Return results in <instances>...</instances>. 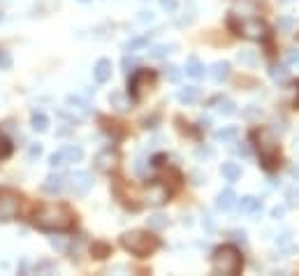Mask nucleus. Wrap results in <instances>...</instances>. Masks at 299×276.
<instances>
[{
  "instance_id": "f257e3e1",
  "label": "nucleus",
  "mask_w": 299,
  "mask_h": 276,
  "mask_svg": "<svg viewBox=\"0 0 299 276\" xmlns=\"http://www.w3.org/2000/svg\"><path fill=\"white\" fill-rule=\"evenodd\" d=\"M33 225L44 232H67L74 227V214L65 205H40L33 214Z\"/></svg>"
},
{
  "instance_id": "f03ea898",
  "label": "nucleus",
  "mask_w": 299,
  "mask_h": 276,
  "mask_svg": "<svg viewBox=\"0 0 299 276\" xmlns=\"http://www.w3.org/2000/svg\"><path fill=\"white\" fill-rule=\"evenodd\" d=\"M250 139H253L255 151H257V155H260L262 170H267V172L278 170V165H281V146H278V139L274 137L272 130L257 128V130L250 133Z\"/></svg>"
},
{
  "instance_id": "7ed1b4c3",
  "label": "nucleus",
  "mask_w": 299,
  "mask_h": 276,
  "mask_svg": "<svg viewBox=\"0 0 299 276\" xmlns=\"http://www.w3.org/2000/svg\"><path fill=\"white\" fill-rule=\"evenodd\" d=\"M121 246L135 258H148L160 249V239L148 230H130L121 234Z\"/></svg>"
},
{
  "instance_id": "20e7f679",
  "label": "nucleus",
  "mask_w": 299,
  "mask_h": 276,
  "mask_svg": "<svg viewBox=\"0 0 299 276\" xmlns=\"http://www.w3.org/2000/svg\"><path fill=\"white\" fill-rule=\"evenodd\" d=\"M244 269V255L237 246L225 244L218 246L211 255V271L213 274H225V276H237Z\"/></svg>"
},
{
  "instance_id": "39448f33",
  "label": "nucleus",
  "mask_w": 299,
  "mask_h": 276,
  "mask_svg": "<svg viewBox=\"0 0 299 276\" xmlns=\"http://www.w3.org/2000/svg\"><path fill=\"white\" fill-rule=\"evenodd\" d=\"M228 26L234 30V35H241L246 40H255V42L267 40V33H269V28L260 19H241V21H237V17H234L232 12H230Z\"/></svg>"
},
{
  "instance_id": "423d86ee",
  "label": "nucleus",
  "mask_w": 299,
  "mask_h": 276,
  "mask_svg": "<svg viewBox=\"0 0 299 276\" xmlns=\"http://www.w3.org/2000/svg\"><path fill=\"white\" fill-rule=\"evenodd\" d=\"M156 79H158V74L153 70H137L130 77V82H128V95H130L135 102H139V100L156 86Z\"/></svg>"
},
{
  "instance_id": "0eeeda50",
  "label": "nucleus",
  "mask_w": 299,
  "mask_h": 276,
  "mask_svg": "<svg viewBox=\"0 0 299 276\" xmlns=\"http://www.w3.org/2000/svg\"><path fill=\"white\" fill-rule=\"evenodd\" d=\"M21 211V195L12 188H0V223L14 221Z\"/></svg>"
},
{
  "instance_id": "6e6552de",
  "label": "nucleus",
  "mask_w": 299,
  "mask_h": 276,
  "mask_svg": "<svg viewBox=\"0 0 299 276\" xmlns=\"http://www.w3.org/2000/svg\"><path fill=\"white\" fill-rule=\"evenodd\" d=\"M172 188H167V183H163V179H156L153 183H148V190H146V202L148 205H165L169 198H172Z\"/></svg>"
},
{
  "instance_id": "1a4fd4ad",
  "label": "nucleus",
  "mask_w": 299,
  "mask_h": 276,
  "mask_svg": "<svg viewBox=\"0 0 299 276\" xmlns=\"http://www.w3.org/2000/svg\"><path fill=\"white\" fill-rule=\"evenodd\" d=\"M70 186H72V193L79 195V198H84V195H88V190L93 188V177L88 174V172H84V170L72 172Z\"/></svg>"
},
{
  "instance_id": "9d476101",
  "label": "nucleus",
  "mask_w": 299,
  "mask_h": 276,
  "mask_svg": "<svg viewBox=\"0 0 299 276\" xmlns=\"http://www.w3.org/2000/svg\"><path fill=\"white\" fill-rule=\"evenodd\" d=\"M95 167L100 172H114L119 167V151L116 149H104L95 155Z\"/></svg>"
},
{
  "instance_id": "9b49d317",
  "label": "nucleus",
  "mask_w": 299,
  "mask_h": 276,
  "mask_svg": "<svg viewBox=\"0 0 299 276\" xmlns=\"http://www.w3.org/2000/svg\"><path fill=\"white\" fill-rule=\"evenodd\" d=\"M42 190L49 195H60L65 190V179L58 177V174H49V177L42 181Z\"/></svg>"
},
{
  "instance_id": "f8f14e48",
  "label": "nucleus",
  "mask_w": 299,
  "mask_h": 276,
  "mask_svg": "<svg viewBox=\"0 0 299 276\" xmlns=\"http://www.w3.org/2000/svg\"><path fill=\"white\" fill-rule=\"evenodd\" d=\"M93 77H95L98 84H107L111 79V61L109 58H100L95 63V67H93Z\"/></svg>"
},
{
  "instance_id": "ddd939ff",
  "label": "nucleus",
  "mask_w": 299,
  "mask_h": 276,
  "mask_svg": "<svg viewBox=\"0 0 299 276\" xmlns=\"http://www.w3.org/2000/svg\"><path fill=\"white\" fill-rule=\"evenodd\" d=\"M234 205H237V195H234L232 188H225L223 193H218V198H216V209L218 211H230Z\"/></svg>"
},
{
  "instance_id": "4468645a",
  "label": "nucleus",
  "mask_w": 299,
  "mask_h": 276,
  "mask_svg": "<svg viewBox=\"0 0 299 276\" xmlns=\"http://www.w3.org/2000/svg\"><path fill=\"white\" fill-rule=\"evenodd\" d=\"M230 63L228 61H216L211 65V77H213V82H218V84H223V82H228L230 79Z\"/></svg>"
},
{
  "instance_id": "2eb2a0df",
  "label": "nucleus",
  "mask_w": 299,
  "mask_h": 276,
  "mask_svg": "<svg viewBox=\"0 0 299 276\" xmlns=\"http://www.w3.org/2000/svg\"><path fill=\"white\" fill-rule=\"evenodd\" d=\"M185 74L193 77V79L204 77V65H202V61L197 58V56H191V58H188V63H185Z\"/></svg>"
},
{
  "instance_id": "dca6fc26",
  "label": "nucleus",
  "mask_w": 299,
  "mask_h": 276,
  "mask_svg": "<svg viewBox=\"0 0 299 276\" xmlns=\"http://www.w3.org/2000/svg\"><path fill=\"white\" fill-rule=\"evenodd\" d=\"M239 209L244 211V214H262V202L255 198H250V195H246V198H241L239 202Z\"/></svg>"
},
{
  "instance_id": "f3484780",
  "label": "nucleus",
  "mask_w": 299,
  "mask_h": 276,
  "mask_svg": "<svg viewBox=\"0 0 299 276\" xmlns=\"http://www.w3.org/2000/svg\"><path fill=\"white\" fill-rule=\"evenodd\" d=\"M220 174L225 177V181L234 183L241 179V167L237 165V163H223V167H220Z\"/></svg>"
},
{
  "instance_id": "a211bd4d",
  "label": "nucleus",
  "mask_w": 299,
  "mask_h": 276,
  "mask_svg": "<svg viewBox=\"0 0 299 276\" xmlns=\"http://www.w3.org/2000/svg\"><path fill=\"white\" fill-rule=\"evenodd\" d=\"M176 98H179V102H183V105H193V102L200 98V89H197V86H183V89H179Z\"/></svg>"
},
{
  "instance_id": "6ab92c4d",
  "label": "nucleus",
  "mask_w": 299,
  "mask_h": 276,
  "mask_svg": "<svg viewBox=\"0 0 299 276\" xmlns=\"http://www.w3.org/2000/svg\"><path fill=\"white\" fill-rule=\"evenodd\" d=\"M237 137H239V128L237 126H225V128H220V130H216V139L223 144L234 142Z\"/></svg>"
},
{
  "instance_id": "aec40b11",
  "label": "nucleus",
  "mask_w": 299,
  "mask_h": 276,
  "mask_svg": "<svg viewBox=\"0 0 299 276\" xmlns=\"http://www.w3.org/2000/svg\"><path fill=\"white\" fill-rule=\"evenodd\" d=\"M60 153H63L65 163H79L84 158V151L79 149V146H74V144H67V146H63V149H60Z\"/></svg>"
},
{
  "instance_id": "412c9836",
  "label": "nucleus",
  "mask_w": 299,
  "mask_h": 276,
  "mask_svg": "<svg viewBox=\"0 0 299 276\" xmlns=\"http://www.w3.org/2000/svg\"><path fill=\"white\" fill-rule=\"evenodd\" d=\"M30 126H33L35 133H47V130H49V119H47L42 111H33V116H30Z\"/></svg>"
},
{
  "instance_id": "4be33fe9",
  "label": "nucleus",
  "mask_w": 299,
  "mask_h": 276,
  "mask_svg": "<svg viewBox=\"0 0 299 276\" xmlns=\"http://www.w3.org/2000/svg\"><path fill=\"white\" fill-rule=\"evenodd\" d=\"M211 102L213 105H218V111H220L223 116H232L234 111H237V105H234L230 98H213Z\"/></svg>"
},
{
  "instance_id": "5701e85b",
  "label": "nucleus",
  "mask_w": 299,
  "mask_h": 276,
  "mask_svg": "<svg viewBox=\"0 0 299 276\" xmlns=\"http://www.w3.org/2000/svg\"><path fill=\"white\" fill-rule=\"evenodd\" d=\"M91 255H93L95 260H104L107 255H111V246H109L107 242H93Z\"/></svg>"
},
{
  "instance_id": "b1692460",
  "label": "nucleus",
  "mask_w": 299,
  "mask_h": 276,
  "mask_svg": "<svg viewBox=\"0 0 299 276\" xmlns=\"http://www.w3.org/2000/svg\"><path fill=\"white\" fill-rule=\"evenodd\" d=\"M65 102H67V107H70V109H79L82 114H88V111H91V105H88L84 98H79V95H67Z\"/></svg>"
},
{
  "instance_id": "393cba45",
  "label": "nucleus",
  "mask_w": 299,
  "mask_h": 276,
  "mask_svg": "<svg viewBox=\"0 0 299 276\" xmlns=\"http://www.w3.org/2000/svg\"><path fill=\"white\" fill-rule=\"evenodd\" d=\"M151 35H153V33L141 35V37H132L130 42H125V45H123V49H125V51H139V49H144V47L148 45V40H151Z\"/></svg>"
},
{
  "instance_id": "a878e982",
  "label": "nucleus",
  "mask_w": 299,
  "mask_h": 276,
  "mask_svg": "<svg viewBox=\"0 0 299 276\" xmlns=\"http://www.w3.org/2000/svg\"><path fill=\"white\" fill-rule=\"evenodd\" d=\"M109 102H111V105H114L119 111L130 109V100L125 98L123 93H111V95H109Z\"/></svg>"
},
{
  "instance_id": "bb28decb",
  "label": "nucleus",
  "mask_w": 299,
  "mask_h": 276,
  "mask_svg": "<svg viewBox=\"0 0 299 276\" xmlns=\"http://www.w3.org/2000/svg\"><path fill=\"white\" fill-rule=\"evenodd\" d=\"M269 74H272L274 82L283 84V82H288V70H285V65H278V63H274L272 67H269Z\"/></svg>"
},
{
  "instance_id": "cd10ccee",
  "label": "nucleus",
  "mask_w": 299,
  "mask_h": 276,
  "mask_svg": "<svg viewBox=\"0 0 299 276\" xmlns=\"http://www.w3.org/2000/svg\"><path fill=\"white\" fill-rule=\"evenodd\" d=\"M174 49H176V45H156L148 51V56H151V58H165V56L172 54Z\"/></svg>"
},
{
  "instance_id": "c85d7f7f",
  "label": "nucleus",
  "mask_w": 299,
  "mask_h": 276,
  "mask_svg": "<svg viewBox=\"0 0 299 276\" xmlns=\"http://www.w3.org/2000/svg\"><path fill=\"white\" fill-rule=\"evenodd\" d=\"M102 121V128L107 130V133H111V135H116V137H121V135L125 133L123 128H119L121 123H116V121H109V119H100Z\"/></svg>"
},
{
  "instance_id": "c756f323",
  "label": "nucleus",
  "mask_w": 299,
  "mask_h": 276,
  "mask_svg": "<svg viewBox=\"0 0 299 276\" xmlns=\"http://www.w3.org/2000/svg\"><path fill=\"white\" fill-rule=\"evenodd\" d=\"M10 155H12V142L0 133V161H5V158H10Z\"/></svg>"
},
{
  "instance_id": "7c9ffc66",
  "label": "nucleus",
  "mask_w": 299,
  "mask_h": 276,
  "mask_svg": "<svg viewBox=\"0 0 299 276\" xmlns=\"http://www.w3.org/2000/svg\"><path fill=\"white\" fill-rule=\"evenodd\" d=\"M12 65H14V58H12V54L7 49H3V47H0V70H10Z\"/></svg>"
},
{
  "instance_id": "2f4dec72",
  "label": "nucleus",
  "mask_w": 299,
  "mask_h": 276,
  "mask_svg": "<svg viewBox=\"0 0 299 276\" xmlns=\"http://www.w3.org/2000/svg\"><path fill=\"white\" fill-rule=\"evenodd\" d=\"M167 225V218H165L163 214H153L148 216V227H153V230H160V227Z\"/></svg>"
},
{
  "instance_id": "473e14b6",
  "label": "nucleus",
  "mask_w": 299,
  "mask_h": 276,
  "mask_svg": "<svg viewBox=\"0 0 299 276\" xmlns=\"http://www.w3.org/2000/svg\"><path fill=\"white\" fill-rule=\"evenodd\" d=\"M276 246H281V249H290V246H292V234H290V232L278 234V237H276Z\"/></svg>"
},
{
  "instance_id": "72a5a7b5",
  "label": "nucleus",
  "mask_w": 299,
  "mask_h": 276,
  "mask_svg": "<svg viewBox=\"0 0 299 276\" xmlns=\"http://www.w3.org/2000/svg\"><path fill=\"white\" fill-rule=\"evenodd\" d=\"M63 165H65V158H63V153H60V151H56V153L49 155V167H51V170L63 167Z\"/></svg>"
},
{
  "instance_id": "f704fd0d",
  "label": "nucleus",
  "mask_w": 299,
  "mask_h": 276,
  "mask_svg": "<svg viewBox=\"0 0 299 276\" xmlns=\"http://www.w3.org/2000/svg\"><path fill=\"white\" fill-rule=\"evenodd\" d=\"M292 26H294V21L290 17L278 19V30H281V33H292Z\"/></svg>"
},
{
  "instance_id": "c9c22d12",
  "label": "nucleus",
  "mask_w": 299,
  "mask_h": 276,
  "mask_svg": "<svg viewBox=\"0 0 299 276\" xmlns=\"http://www.w3.org/2000/svg\"><path fill=\"white\" fill-rule=\"evenodd\" d=\"M163 74L169 79V82H179V77H181V74H179V67H176V65H167V67H163Z\"/></svg>"
},
{
  "instance_id": "e433bc0d",
  "label": "nucleus",
  "mask_w": 299,
  "mask_h": 276,
  "mask_svg": "<svg viewBox=\"0 0 299 276\" xmlns=\"http://www.w3.org/2000/svg\"><path fill=\"white\" fill-rule=\"evenodd\" d=\"M160 7H163L167 14H174L179 10V0H160Z\"/></svg>"
},
{
  "instance_id": "4c0bfd02",
  "label": "nucleus",
  "mask_w": 299,
  "mask_h": 276,
  "mask_svg": "<svg viewBox=\"0 0 299 276\" xmlns=\"http://www.w3.org/2000/svg\"><path fill=\"white\" fill-rule=\"evenodd\" d=\"M197 161H209V158H213V149H209V146H200V149L195 151Z\"/></svg>"
},
{
  "instance_id": "58836bf2",
  "label": "nucleus",
  "mask_w": 299,
  "mask_h": 276,
  "mask_svg": "<svg viewBox=\"0 0 299 276\" xmlns=\"http://www.w3.org/2000/svg\"><path fill=\"white\" fill-rule=\"evenodd\" d=\"M40 155H42V144H33V146L28 149V158L35 161V158H40Z\"/></svg>"
},
{
  "instance_id": "ea45409f",
  "label": "nucleus",
  "mask_w": 299,
  "mask_h": 276,
  "mask_svg": "<svg viewBox=\"0 0 299 276\" xmlns=\"http://www.w3.org/2000/svg\"><path fill=\"white\" fill-rule=\"evenodd\" d=\"M292 109H299V79L292 84Z\"/></svg>"
},
{
  "instance_id": "a19ab883",
  "label": "nucleus",
  "mask_w": 299,
  "mask_h": 276,
  "mask_svg": "<svg viewBox=\"0 0 299 276\" xmlns=\"http://www.w3.org/2000/svg\"><path fill=\"white\" fill-rule=\"evenodd\" d=\"M288 65H299V49L288 51Z\"/></svg>"
},
{
  "instance_id": "79ce46f5",
  "label": "nucleus",
  "mask_w": 299,
  "mask_h": 276,
  "mask_svg": "<svg viewBox=\"0 0 299 276\" xmlns=\"http://www.w3.org/2000/svg\"><path fill=\"white\" fill-rule=\"evenodd\" d=\"M299 202V188H290L288 190V205H297Z\"/></svg>"
},
{
  "instance_id": "37998d69",
  "label": "nucleus",
  "mask_w": 299,
  "mask_h": 276,
  "mask_svg": "<svg viewBox=\"0 0 299 276\" xmlns=\"http://www.w3.org/2000/svg\"><path fill=\"white\" fill-rule=\"evenodd\" d=\"M283 214H285V207H274L272 209V218H276V221L283 218Z\"/></svg>"
},
{
  "instance_id": "c03bdc74",
  "label": "nucleus",
  "mask_w": 299,
  "mask_h": 276,
  "mask_svg": "<svg viewBox=\"0 0 299 276\" xmlns=\"http://www.w3.org/2000/svg\"><path fill=\"white\" fill-rule=\"evenodd\" d=\"M239 61H244V63H255V56H253V54H246V51H241V54H239Z\"/></svg>"
},
{
  "instance_id": "a18cd8bd",
  "label": "nucleus",
  "mask_w": 299,
  "mask_h": 276,
  "mask_svg": "<svg viewBox=\"0 0 299 276\" xmlns=\"http://www.w3.org/2000/svg\"><path fill=\"white\" fill-rule=\"evenodd\" d=\"M230 234H232V237H234V239H239V242H241V244H244V242H246V232H244V230H232V232H230Z\"/></svg>"
},
{
  "instance_id": "49530a36",
  "label": "nucleus",
  "mask_w": 299,
  "mask_h": 276,
  "mask_svg": "<svg viewBox=\"0 0 299 276\" xmlns=\"http://www.w3.org/2000/svg\"><path fill=\"white\" fill-rule=\"evenodd\" d=\"M132 65H135V58H128V56H125V58H123V70H125V72H130Z\"/></svg>"
},
{
  "instance_id": "de8ad7c7",
  "label": "nucleus",
  "mask_w": 299,
  "mask_h": 276,
  "mask_svg": "<svg viewBox=\"0 0 299 276\" xmlns=\"http://www.w3.org/2000/svg\"><path fill=\"white\" fill-rule=\"evenodd\" d=\"M202 223L207 225V230H209V232H213V221H211V216H209V214H204V221H202Z\"/></svg>"
},
{
  "instance_id": "09e8293b",
  "label": "nucleus",
  "mask_w": 299,
  "mask_h": 276,
  "mask_svg": "<svg viewBox=\"0 0 299 276\" xmlns=\"http://www.w3.org/2000/svg\"><path fill=\"white\" fill-rule=\"evenodd\" d=\"M151 19H153V12H141L139 21H151Z\"/></svg>"
},
{
  "instance_id": "8fccbe9b",
  "label": "nucleus",
  "mask_w": 299,
  "mask_h": 276,
  "mask_svg": "<svg viewBox=\"0 0 299 276\" xmlns=\"http://www.w3.org/2000/svg\"><path fill=\"white\" fill-rule=\"evenodd\" d=\"M237 151H239L241 155H248V153H250V149H248V146H239V149H237Z\"/></svg>"
},
{
  "instance_id": "3c124183",
  "label": "nucleus",
  "mask_w": 299,
  "mask_h": 276,
  "mask_svg": "<svg viewBox=\"0 0 299 276\" xmlns=\"http://www.w3.org/2000/svg\"><path fill=\"white\" fill-rule=\"evenodd\" d=\"M290 174H292L294 179H299V167H290Z\"/></svg>"
},
{
  "instance_id": "603ef678",
  "label": "nucleus",
  "mask_w": 299,
  "mask_h": 276,
  "mask_svg": "<svg viewBox=\"0 0 299 276\" xmlns=\"http://www.w3.org/2000/svg\"><path fill=\"white\" fill-rule=\"evenodd\" d=\"M79 3H91V0H79Z\"/></svg>"
},
{
  "instance_id": "864d4df0",
  "label": "nucleus",
  "mask_w": 299,
  "mask_h": 276,
  "mask_svg": "<svg viewBox=\"0 0 299 276\" xmlns=\"http://www.w3.org/2000/svg\"><path fill=\"white\" fill-rule=\"evenodd\" d=\"M250 3H260V0H250Z\"/></svg>"
},
{
  "instance_id": "5fc2aeb1",
  "label": "nucleus",
  "mask_w": 299,
  "mask_h": 276,
  "mask_svg": "<svg viewBox=\"0 0 299 276\" xmlns=\"http://www.w3.org/2000/svg\"><path fill=\"white\" fill-rule=\"evenodd\" d=\"M281 3H288V0H281Z\"/></svg>"
}]
</instances>
